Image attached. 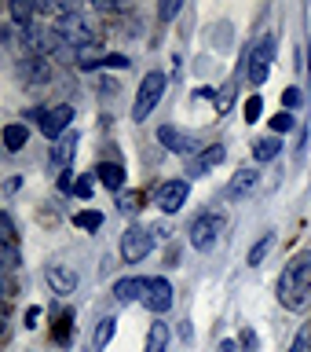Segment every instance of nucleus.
Masks as SVG:
<instances>
[{
	"mask_svg": "<svg viewBox=\"0 0 311 352\" xmlns=\"http://www.w3.org/2000/svg\"><path fill=\"white\" fill-rule=\"evenodd\" d=\"M308 297H311V253H297L279 275V301L293 312H301Z\"/></svg>",
	"mask_w": 311,
	"mask_h": 352,
	"instance_id": "f257e3e1",
	"label": "nucleus"
},
{
	"mask_svg": "<svg viewBox=\"0 0 311 352\" xmlns=\"http://www.w3.org/2000/svg\"><path fill=\"white\" fill-rule=\"evenodd\" d=\"M224 228H227L224 213H202V217L191 224V246L202 250V253H209V250L216 246V239L224 235Z\"/></svg>",
	"mask_w": 311,
	"mask_h": 352,
	"instance_id": "f03ea898",
	"label": "nucleus"
},
{
	"mask_svg": "<svg viewBox=\"0 0 311 352\" xmlns=\"http://www.w3.org/2000/svg\"><path fill=\"white\" fill-rule=\"evenodd\" d=\"M165 92V74L161 70H150L147 77H143V85H139V92H136V107H132V118L143 121L150 114L154 107H158V99Z\"/></svg>",
	"mask_w": 311,
	"mask_h": 352,
	"instance_id": "7ed1b4c3",
	"label": "nucleus"
},
{
	"mask_svg": "<svg viewBox=\"0 0 311 352\" xmlns=\"http://www.w3.org/2000/svg\"><path fill=\"white\" fill-rule=\"evenodd\" d=\"M150 250H154V235H150V228L132 224V228L125 231V235H121V261L136 264V261L147 257Z\"/></svg>",
	"mask_w": 311,
	"mask_h": 352,
	"instance_id": "20e7f679",
	"label": "nucleus"
},
{
	"mask_svg": "<svg viewBox=\"0 0 311 352\" xmlns=\"http://www.w3.org/2000/svg\"><path fill=\"white\" fill-rule=\"evenodd\" d=\"M143 305H147V312L165 316V312L172 308V283L165 279V275H154V279H147V294H143Z\"/></svg>",
	"mask_w": 311,
	"mask_h": 352,
	"instance_id": "39448f33",
	"label": "nucleus"
},
{
	"mask_svg": "<svg viewBox=\"0 0 311 352\" xmlns=\"http://www.w3.org/2000/svg\"><path fill=\"white\" fill-rule=\"evenodd\" d=\"M271 63H275V37H264L257 48H253V55H249V81L257 85V88L268 81Z\"/></svg>",
	"mask_w": 311,
	"mask_h": 352,
	"instance_id": "423d86ee",
	"label": "nucleus"
},
{
	"mask_svg": "<svg viewBox=\"0 0 311 352\" xmlns=\"http://www.w3.org/2000/svg\"><path fill=\"white\" fill-rule=\"evenodd\" d=\"M187 191H191V184H187L183 176L180 180H165L158 187V195H154V202H158L161 213H180L183 202H187Z\"/></svg>",
	"mask_w": 311,
	"mask_h": 352,
	"instance_id": "0eeeda50",
	"label": "nucleus"
},
{
	"mask_svg": "<svg viewBox=\"0 0 311 352\" xmlns=\"http://www.w3.org/2000/svg\"><path fill=\"white\" fill-rule=\"evenodd\" d=\"M158 140H161V147H165V151L187 154V158H194V151H198V140L191 136V132L176 129V125H161V129H158Z\"/></svg>",
	"mask_w": 311,
	"mask_h": 352,
	"instance_id": "6e6552de",
	"label": "nucleus"
},
{
	"mask_svg": "<svg viewBox=\"0 0 311 352\" xmlns=\"http://www.w3.org/2000/svg\"><path fill=\"white\" fill-rule=\"evenodd\" d=\"M70 121H73V107H70V103H59V107H51L48 118L41 121V132H44L48 140L59 143V136H62L66 129H70Z\"/></svg>",
	"mask_w": 311,
	"mask_h": 352,
	"instance_id": "1a4fd4ad",
	"label": "nucleus"
},
{
	"mask_svg": "<svg viewBox=\"0 0 311 352\" xmlns=\"http://www.w3.org/2000/svg\"><path fill=\"white\" fill-rule=\"evenodd\" d=\"M44 279H48L51 294H59V297H66V294H73V290H77V272H73V268H66V264H48Z\"/></svg>",
	"mask_w": 311,
	"mask_h": 352,
	"instance_id": "9d476101",
	"label": "nucleus"
},
{
	"mask_svg": "<svg viewBox=\"0 0 311 352\" xmlns=\"http://www.w3.org/2000/svg\"><path fill=\"white\" fill-rule=\"evenodd\" d=\"M227 158V151H224V143H213L209 151H198L191 162H187V176H202V173H209V169H216L220 162Z\"/></svg>",
	"mask_w": 311,
	"mask_h": 352,
	"instance_id": "9b49d317",
	"label": "nucleus"
},
{
	"mask_svg": "<svg viewBox=\"0 0 311 352\" xmlns=\"http://www.w3.org/2000/svg\"><path fill=\"white\" fill-rule=\"evenodd\" d=\"M19 77L26 85H44L51 77V66L41 59V55H26V59H19Z\"/></svg>",
	"mask_w": 311,
	"mask_h": 352,
	"instance_id": "f8f14e48",
	"label": "nucleus"
},
{
	"mask_svg": "<svg viewBox=\"0 0 311 352\" xmlns=\"http://www.w3.org/2000/svg\"><path fill=\"white\" fill-rule=\"evenodd\" d=\"M257 184H260V173L257 169H238L235 180L227 184V198H235V202H238V198H246V195L257 191Z\"/></svg>",
	"mask_w": 311,
	"mask_h": 352,
	"instance_id": "ddd939ff",
	"label": "nucleus"
},
{
	"mask_svg": "<svg viewBox=\"0 0 311 352\" xmlns=\"http://www.w3.org/2000/svg\"><path fill=\"white\" fill-rule=\"evenodd\" d=\"M95 176H99V184L106 187V191H121V187H125V169H121L117 162H99L95 165Z\"/></svg>",
	"mask_w": 311,
	"mask_h": 352,
	"instance_id": "4468645a",
	"label": "nucleus"
},
{
	"mask_svg": "<svg viewBox=\"0 0 311 352\" xmlns=\"http://www.w3.org/2000/svg\"><path fill=\"white\" fill-rule=\"evenodd\" d=\"M143 294H147V279H136V275H132V279H117L114 283V297L121 305L136 301V297H143Z\"/></svg>",
	"mask_w": 311,
	"mask_h": 352,
	"instance_id": "2eb2a0df",
	"label": "nucleus"
},
{
	"mask_svg": "<svg viewBox=\"0 0 311 352\" xmlns=\"http://www.w3.org/2000/svg\"><path fill=\"white\" fill-rule=\"evenodd\" d=\"M128 55H103V59H81V70H128Z\"/></svg>",
	"mask_w": 311,
	"mask_h": 352,
	"instance_id": "dca6fc26",
	"label": "nucleus"
},
{
	"mask_svg": "<svg viewBox=\"0 0 311 352\" xmlns=\"http://www.w3.org/2000/svg\"><path fill=\"white\" fill-rule=\"evenodd\" d=\"M8 15L15 19L19 30H33V19H37V4H22V0H11Z\"/></svg>",
	"mask_w": 311,
	"mask_h": 352,
	"instance_id": "f3484780",
	"label": "nucleus"
},
{
	"mask_svg": "<svg viewBox=\"0 0 311 352\" xmlns=\"http://www.w3.org/2000/svg\"><path fill=\"white\" fill-rule=\"evenodd\" d=\"M73 151H77V136H73V132H66V136L59 140V147L51 151V162L66 173V169H70V162H73Z\"/></svg>",
	"mask_w": 311,
	"mask_h": 352,
	"instance_id": "a211bd4d",
	"label": "nucleus"
},
{
	"mask_svg": "<svg viewBox=\"0 0 311 352\" xmlns=\"http://www.w3.org/2000/svg\"><path fill=\"white\" fill-rule=\"evenodd\" d=\"M26 140H30V129L26 125H19V121H11V125H4V147L15 154L26 147Z\"/></svg>",
	"mask_w": 311,
	"mask_h": 352,
	"instance_id": "6ab92c4d",
	"label": "nucleus"
},
{
	"mask_svg": "<svg viewBox=\"0 0 311 352\" xmlns=\"http://www.w3.org/2000/svg\"><path fill=\"white\" fill-rule=\"evenodd\" d=\"M279 151H282V140L279 136H268V140L253 143V158H257V162H275V158H279Z\"/></svg>",
	"mask_w": 311,
	"mask_h": 352,
	"instance_id": "aec40b11",
	"label": "nucleus"
},
{
	"mask_svg": "<svg viewBox=\"0 0 311 352\" xmlns=\"http://www.w3.org/2000/svg\"><path fill=\"white\" fill-rule=\"evenodd\" d=\"M169 349V327L165 323H150L147 330V352H165Z\"/></svg>",
	"mask_w": 311,
	"mask_h": 352,
	"instance_id": "412c9836",
	"label": "nucleus"
},
{
	"mask_svg": "<svg viewBox=\"0 0 311 352\" xmlns=\"http://www.w3.org/2000/svg\"><path fill=\"white\" fill-rule=\"evenodd\" d=\"M114 330H117V323H114V319H99V327H95V341H92V349H95V352H103V349L110 345V338H114Z\"/></svg>",
	"mask_w": 311,
	"mask_h": 352,
	"instance_id": "4be33fe9",
	"label": "nucleus"
},
{
	"mask_svg": "<svg viewBox=\"0 0 311 352\" xmlns=\"http://www.w3.org/2000/svg\"><path fill=\"white\" fill-rule=\"evenodd\" d=\"M73 224L84 228V231H99V228H103V213H95V209H81V213L73 217Z\"/></svg>",
	"mask_w": 311,
	"mask_h": 352,
	"instance_id": "5701e85b",
	"label": "nucleus"
},
{
	"mask_svg": "<svg viewBox=\"0 0 311 352\" xmlns=\"http://www.w3.org/2000/svg\"><path fill=\"white\" fill-rule=\"evenodd\" d=\"M271 246H275V235L268 231V235H264V239L257 242V246L249 250V257H246V261H249V264H260V261H264V257H268V253H271Z\"/></svg>",
	"mask_w": 311,
	"mask_h": 352,
	"instance_id": "b1692460",
	"label": "nucleus"
},
{
	"mask_svg": "<svg viewBox=\"0 0 311 352\" xmlns=\"http://www.w3.org/2000/svg\"><path fill=\"white\" fill-rule=\"evenodd\" d=\"M92 176H95V173H92ZM92 176H88V173L77 176V184H73V195H77V198H92V195H95V180H92Z\"/></svg>",
	"mask_w": 311,
	"mask_h": 352,
	"instance_id": "393cba45",
	"label": "nucleus"
},
{
	"mask_svg": "<svg viewBox=\"0 0 311 352\" xmlns=\"http://www.w3.org/2000/svg\"><path fill=\"white\" fill-rule=\"evenodd\" d=\"M4 268L8 272L19 268V242H4Z\"/></svg>",
	"mask_w": 311,
	"mask_h": 352,
	"instance_id": "a878e982",
	"label": "nucleus"
},
{
	"mask_svg": "<svg viewBox=\"0 0 311 352\" xmlns=\"http://www.w3.org/2000/svg\"><path fill=\"white\" fill-rule=\"evenodd\" d=\"M260 110H264V99L260 96H249L246 99V121H260Z\"/></svg>",
	"mask_w": 311,
	"mask_h": 352,
	"instance_id": "bb28decb",
	"label": "nucleus"
},
{
	"mask_svg": "<svg viewBox=\"0 0 311 352\" xmlns=\"http://www.w3.org/2000/svg\"><path fill=\"white\" fill-rule=\"evenodd\" d=\"M180 11H183V4H180V0H165V4L158 8V15H161V22H169V19H176V15H180Z\"/></svg>",
	"mask_w": 311,
	"mask_h": 352,
	"instance_id": "cd10ccee",
	"label": "nucleus"
},
{
	"mask_svg": "<svg viewBox=\"0 0 311 352\" xmlns=\"http://www.w3.org/2000/svg\"><path fill=\"white\" fill-rule=\"evenodd\" d=\"M0 235H4V242H19L15 224H11V217H8V213H0Z\"/></svg>",
	"mask_w": 311,
	"mask_h": 352,
	"instance_id": "c85d7f7f",
	"label": "nucleus"
},
{
	"mask_svg": "<svg viewBox=\"0 0 311 352\" xmlns=\"http://www.w3.org/2000/svg\"><path fill=\"white\" fill-rule=\"evenodd\" d=\"M271 129L275 132H290L293 129V114H286V110H282V114H275L271 118Z\"/></svg>",
	"mask_w": 311,
	"mask_h": 352,
	"instance_id": "c756f323",
	"label": "nucleus"
},
{
	"mask_svg": "<svg viewBox=\"0 0 311 352\" xmlns=\"http://www.w3.org/2000/svg\"><path fill=\"white\" fill-rule=\"evenodd\" d=\"M290 352H311V330H301V334H297V341H293Z\"/></svg>",
	"mask_w": 311,
	"mask_h": 352,
	"instance_id": "7c9ffc66",
	"label": "nucleus"
},
{
	"mask_svg": "<svg viewBox=\"0 0 311 352\" xmlns=\"http://www.w3.org/2000/svg\"><path fill=\"white\" fill-rule=\"evenodd\" d=\"M301 99H304V96H301V88H286V92H282V103H286V107H293V110L301 107Z\"/></svg>",
	"mask_w": 311,
	"mask_h": 352,
	"instance_id": "2f4dec72",
	"label": "nucleus"
},
{
	"mask_svg": "<svg viewBox=\"0 0 311 352\" xmlns=\"http://www.w3.org/2000/svg\"><path fill=\"white\" fill-rule=\"evenodd\" d=\"M139 209V195H125L121 198V213H136Z\"/></svg>",
	"mask_w": 311,
	"mask_h": 352,
	"instance_id": "473e14b6",
	"label": "nucleus"
},
{
	"mask_svg": "<svg viewBox=\"0 0 311 352\" xmlns=\"http://www.w3.org/2000/svg\"><path fill=\"white\" fill-rule=\"evenodd\" d=\"M73 184H77V176L66 169V173H59V191H73Z\"/></svg>",
	"mask_w": 311,
	"mask_h": 352,
	"instance_id": "72a5a7b5",
	"label": "nucleus"
},
{
	"mask_svg": "<svg viewBox=\"0 0 311 352\" xmlns=\"http://www.w3.org/2000/svg\"><path fill=\"white\" fill-rule=\"evenodd\" d=\"M37 319H41V308H37V305H33V308H26V327H30V330L37 327Z\"/></svg>",
	"mask_w": 311,
	"mask_h": 352,
	"instance_id": "f704fd0d",
	"label": "nucleus"
},
{
	"mask_svg": "<svg viewBox=\"0 0 311 352\" xmlns=\"http://www.w3.org/2000/svg\"><path fill=\"white\" fill-rule=\"evenodd\" d=\"M242 345L253 352V349H257V334H253V330H246V334H242Z\"/></svg>",
	"mask_w": 311,
	"mask_h": 352,
	"instance_id": "c9c22d12",
	"label": "nucleus"
},
{
	"mask_svg": "<svg viewBox=\"0 0 311 352\" xmlns=\"http://www.w3.org/2000/svg\"><path fill=\"white\" fill-rule=\"evenodd\" d=\"M220 352H238V345H235V341H224V345H220Z\"/></svg>",
	"mask_w": 311,
	"mask_h": 352,
	"instance_id": "e433bc0d",
	"label": "nucleus"
},
{
	"mask_svg": "<svg viewBox=\"0 0 311 352\" xmlns=\"http://www.w3.org/2000/svg\"><path fill=\"white\" fill-rule=\"evenodd\" d=\"M308 330H311V327H308Z\"/></svg>",
	"mask_w": 311,
	"mask_h": 352,
	"instance_id": "4c0bfd02",
	"label": "nucleus"
}]
</instances>
